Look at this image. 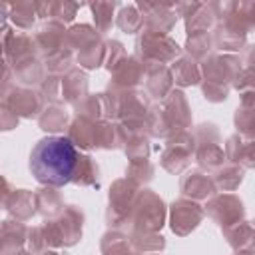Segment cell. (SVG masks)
Returning a JSON list of instances; mask_svg holds the SVG:
<instances>
[{"instance_id": "1", "label": "cell", "mask_w": 255, "mask_h": 255, "mask_svg": "<svg viewBox=\"0 0 255 255\" xmlns=\"http://www.w3.org/2000/svg\"><path fill=\"white\" fill-rule=\"evenodd\" d=\"M78 165V151L68 137H42L30 153L32 175L46 185H64L72 179Z\"/></svg>"}]
</instances>
